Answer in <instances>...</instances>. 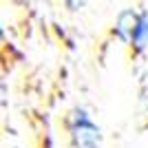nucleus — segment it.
<instances>
[{"label":"nucleus","instance_id":"2","mask_svg":"<svg viewBox=\"0 0 148 148\" xmlns=\"http://www.w3.org/2000/svg\"><path fill=\"white\" fill-rule=\"evenodd\" d=\"M128 47L137 56L148 49V13L146 11L137 13V20H135V27H133V33H130Z\"/></svg>","mask_w":148,"mask_h":148},{"label":"nucleus","instance_id":"5","mask_svg":"<svg viewBox=\"0 0 148 148\" xmlns=\"http://www.w3.org/2000/svg\"><path fill=\"white\" fill-rule=\"evenodd\" d=\"M44 148H53V139H51V137H47V142H44Z\"/></svg>","mask_w":148,"mask_h":148},{"label":"nucleus","instance_id":"1","mask_svg":"<svg viewBox=\"0 0 148 148\" xmlns=\"http://www.w3.org/2000/svg\"><path fill=\"white\" fill-rule=\"evenodd\" d=\"M64 130L71 148H102V128L84 106H73L66 113Z\"/></svg>","mask_w":148,"mask_h":148},{"label":"nucleus","instance_id":"3","mask_svg":"<svg viewBox=\"0 0 148 148\" xmlns=\"http://www.w3.org/2000/svg\"><path fill=\"white\" fill-rule=\"evenodd\" d=\"M137 9H122L115 18V25H113V36L117 38L122 44H128L130 33H133V27H135L137 20Z\"/></svg>","mask_w":148,"mask_h":148},{"label":"nucleus","instance_id":"4","mask_svg":"<svg viewBox=\"0 0 148 148\" xmlns=\"http://www.w3.org/2000/svg\"><path fill=\"white\" fill-rule=\"evenodd\" d=\"M64 5H66V9L69 11H77L82 5H84V0H62Z\"/></svg>","mask_w":148,"mask_h":148}]
</instances>
